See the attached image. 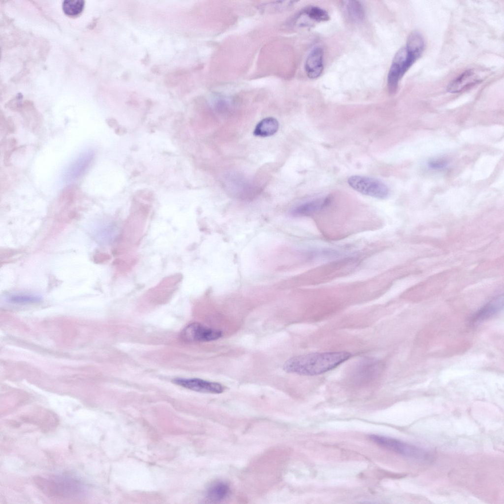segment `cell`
<instances>
[{"mask_svg":"<svg viewBox=\"0 0 504 504\" xmlns=\"http://www.w3.org/2000/svg\"><path fill=\"white\" fill-rule=\"evenodd\" d=\"M347 183L356 191L374 198L385 199L389 194L388 187L381 181L375 178L354 175L348 179Z\"/></svg>","mask_w":504,"mask_h":504,"instance_id":"6","label":"cell"},{"mask_svg":"<svg viewBox=\"0 0 504 504\" xmlns=\"http://www.w3.org/2000/svg\"><path fill=\"white\" fill-rule=\"evenodd\" d=\"M346 351L315 352L292 357L283 366L287 373L304 376L318 375L330 371L351 357Z\"/></svg>","mask_w":504,"mask_h":504,"instance_id":"1","label":"cell"},{"mask_svg":"<svg viewBox=\"0 0 504 504\" xmlns=\"http://www.w3.org/2000/svg\"><path fill=\"white\" fill-rule=\"evenodd\" d=\"M222 336L219 330L211 328L199 323H192L183 330L182 337L189 342H208L217 340Z\"/></svg>","mask_w":504,"mask_h":504,"instance_id":"8","label":"cell"},{"mask_svg":"<svg viewBox=\"0 0 504 504\" xmlns=\"http://www.w3.org/2000/svg\"><path fill=\"white\" fill-rule=\"evenodd\" d=\"M422 35L416 31L409 35L406 45L396 54L387 76V86L391 93H394L404 74L420 57L424 49Z\"/></svg>","mask_w":504,"mask_h":504,"instance_id":"2","label":"cell"},{"mask_svg":"<svg viewBox=\"0 0 504 504\" xmlns=\"http://www.w3.org/2000/svg\"><path fill=\"white\" fill-rule=\"evenodd\" d=\"M371 441L385 448L403 456L416 458H425L427 454L423 449L397 440L384 436L372 435L369 437Z\"/></svg>","mask_w":504,"mask_h":504,"instance_id":"7","label":"cell"},{"mask_svg":"<svg viewBox=\"0 0 504 504\" xmlns=\"http://www.w3.org/2000/svg\"><path fill=\"white\" fill-rule=\"evenodd\" d=\"M42 297L33 294H15L9 296L7 301L9 303L18 304H32L40 302Z\"/></svg>","mask_w":504,"mask_h":504,"instance_id":"20","label":"cell"},{"mask_svg":"<svg viewBox=\"0 0 504 504\" xmlns=\"http://www.w3.org/2000/svg\"><path fill=\"white\" fill-rule=\"evenodd\" d=\"M302 14L315 22H324L329 19V15L323 9L315 6H310L305 8Z\"/></svg>","mask_w":504,"mask_h":504,"instance_id":"18","label":"cell"},{"mask_svg":"<svg viewBox=\"0 0 504 504\" xmlns=\"http://www.w3.org/2000/svg\"><path fill=\"white\" fill-rule=\"evenodd\" d=\"M279 123L273 117H267L260 121L256 126L253 131L254 135L260 137L270 136L274 134L278 130Z\"/></svg>","mask_w":504,"mask_h":504,"instance_id":"15","label":"cell"},{"mask_svg":"<svg viewBox=\"0 0 504 504\" xmlns=\"http://www.w3.org/2000/svg\"><path fill=\"white\" fill-rule=\"evenodd\" d=\"M481 81L482 79L473 69H468L448 84L447 91L452 94L459 93L472 87Z\"/></svg>","mask_w":504,"mask_h":504,"instance_id":"10","label":"cell"},{"mask_svg":"<svg viewBox=\"0 0 504 504\" xmlns=\"http://www.w3.org/2000/svg\"><path fill=\"white\" fill-rule=\"evenodd\" d=\"M34 481L44 494L53 498H73L80 495L83 490L80 481L70 477L58 476L45 478L36 476Z\"/></svg>","mask_w":504,"mask_h":504,"instance_id":"3","label":"cell"},{"mask_svg":"<svg viewBox=\"0 0 504 504\" xmlns=\"http://www.w3.org/2000/svg\"><path fill=\"white\" fill-rule=\"evenodd\" d=\"M305 69L307 75L311 79H316L323 69V50L317 46L310 52L306 59Z\"/></svg>","mask_w":504,"mask_h":504,"instance_id":"12","label":"cell"},{"mask_svg":"<svg viewBox=\"0 0 504 504\" xmlns=\"http://www.w3.org/2000/svg\"><path fill=\"white\" fill-rule=\"evenodd\" d=\"M346 9L348 17L353 21L360 22L363 20L365 13L361 2L356 0L346 1Z\"/></svg>","mask_w":504,"mask_h":504,"instance_id":"17","label":"cell"},{"mask_svg":"<svg viewBox=\"0 0 504 504\" xmlns=\"http://www.w3.org/2000/svg\"><path fill=\"white\" fill-rule=\"evenodd\" d=\"M84 4L83 0H64L63 2V9L66 15L75 16L82 11Z\"/></svg>","mask_w":504,"mask_h":504,"instance_id":"19","label":"cell"},{"mask_svg":"<svg viewBox=\"0 0 504 504\" xmlns=\"http://www.w3.org/2000/svg\"><path fill=\"white\" fill-rule=\"evenodd\" d=\"M503 307L504 296L500 295L480 308L472 317L471 321L477 323L486 320L501 312Z\"/></svg>","mask_w":504,"mask_h":504,"instance_id":"13","label":"cell"},{"mask_svg":"<svg viewBox=\"0 0 504 504\" xmlns=\"http://www.w3.org/2000/svg\"><path fill=\"white\" fill-rule=\"evenodd\" d=\"M230 493L227 484L218 482L213 484L207 492L208 498L213 502H219L226 498Z\"/></svg>","mask_w":504,"mask_h":504,"instance_id":"16","label":"cell"},{"mask_svg":"<svg viewBox=\"0 0 504 504\" xmlns=\"http://www.w3.org/2000/svg\"><path fill=\"white\" fill-rule=\"evenodd\" d=\"M383 365L375 358L366 357L359 360L350 373V380L356 384H364L377 378L381 373Z\"/></svg>","mask_w":504,"mask_h":504,"instance_id":"5","label":"cell"},{"mask_svg":"<svg viewBox=\"0 0 504 504\" xmlns=\"http://www.w3.org/2000/svg\"><path fill=\"white\" fill-rule=\"evenodd\" d=\"M110 258L109 255L105 253H98L94 255V260L97 263L103 262Z\"/></svg>","mask_w":504,"mask_h":504,"instance_id":"22","label":"cell"},{"mask_svg":"<svg viewBox=\"0 0 504 504\" xmlns=\"http://www.w3.org/2000/svg\"><path fill=\"white\" fill-rule=\"evenodd\" d=\"M147 218V214L142 212H135L128 217L124 225L121 244L116 249L115 253L122 255V256H131L128 252L140 241L144 231Z\"/></svg>","mask_w":504,"mask_h":504,"instance_id":"4","label":"cell"},{"mask_svg":"<svg viewBox=\"0 0 504 504\" xmlns=\"http://www.w3.org/2000/svg\"><path fill=\"white\" fill-rule=\"evenodd\" d=\"M448 164L447 161L443 158H436L430 160L428 162V166L435 170H440L445 168Z\"/></svg>","mask_w":504,"mask_h":504,"instance_id":"21","label":"cell"},{"mask_svg":"<svg viewBox=\"0 0 504 504\" xmlns=\"http://www.w3.org/2000/svg\"><path fill=\"white\" fill-rule=\"evenodd\" d=\"M331 201L329 196L315 198L296 206L292 209L291 214L294 217L311 216L324 209Z\"/></svg>","mask_w":504,"mask_h":504,"instance_id":"11","label":"cell"},{"mask_svg":"<svg viewBox=\"0 0 504 504\" xmlns=\"http://www.w3.org/2000/svg\"><path fill=\"white\" fill-rule=\"evenodd\" d=\"M174 382L186 388L200 392L219 394L223 391V386L219 383L193 378H178Z\"/></svg>","mask_w":504,"mask_h":504,"instance_id":"9","label":"cell"},{"mask_svg":"<svg viewBox=\"0 0 504 504\" xmlns=\"http://www.w3.org/2000/svg\"><path fill=\"white\" fill-rule=\"evenodd\" d=\"M22 420L27 422L39 424L45 432H48L55 428L58 424L59 420L54 413L51 411H43L41 414L33 416H23Z\"/></svg>","mask_w":504,"mask_h":504,"instance_id":"14","label":"cell"},{"mask_svg":"<svg viewBox=\"0 0 504 504\" xmlns=\"http://www.w3.org/2000/svg\"><path fill=\"white\" fill-rule=\"evenodd\" d=\"M3 125L4 128H5L7 132L12 133L15 131V126L13 122L11 120H8L6 122H3Z\"/></svg>","mask_w":504,"mask_h":504,"instance_id":"23","label":"cell"}]
</instances>
